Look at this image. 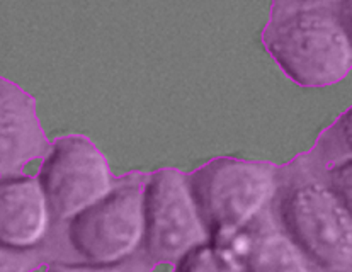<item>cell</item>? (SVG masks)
Here are the masks:
<instances>
[{"label":"cell","instance_id":"3957f363","mask_svg":"<svg viewBox=\"0 0 352 272\" xmlns=\"http://www.w3.org/2000/svg\"><path fill=\"white\" fill-rule=\"evenodd\" d=\"M283 230L323 272H352V207L317 181L291 184L279 204Z\"/></svg>","mask_w":352,"mask_h":272},{"label":"cell","instance_id":"8992f818","mask_svg":"<svg viewBox=\"0 0 352 272\" xmlns=\"http://www.w3.org/2000/svg\"><path fill=\"white\" fill-rule=\"evenodd\" d=\"M36 179L55 223H67L106 198L118 182L106 155L82 135L55 139Z\"/></svg>","mask_w":352,"mask_h":272},{"label":"cell","instance_id":"52a82bcc","mask_svg":"<svg viewBox=\"0 0 352 272\" xmlns=\"http://www.w3.org/2000/svg\"><path fill=\"white\" fill-rule=\"evenodd\" d=\"M50 146L36 113V99L0 77V177L23 174L31 162L45 159Z\"/></svg>","mask_w":352,"mask_h":272},{"label":"cell","instance_id":"30bf717a","mask_svg":"<svg viewBox=\"0 0 352 272\" xmlns=\"http://www.w3.org/2000/svg\"><path fill=\"white\" fill-rule=\"evenodd\" d=\"M352 111L351 107L340 117H337L332 126L327 128L318 136V141L308 157H314L318 163L327 169H333L346 162H352Z\"/></svg>","mask_w":352,"mask_h":272},{"label":"cell","instance_id":"8fae6325","mask_svg":"<svg viewBox=\"0 0 352 272\" xmlns=\"http://www.w3.org/2000/svg\"><path fill=\"white\" fill-rule=\"evenodd\" d=\"M174 272H245L242 260L223 245L203 243L175 262Z\"/></svg>","mask_w":352,"mask_h":272},{"label":"cell","instance_id":"7c38bea8","mask_svg":"<svg viewBox=\"0 0 352 272\" xmlns=\"http://www.w3.org/2000/svg\"><path fill=\"white\" fill-rule=\"evenodd\" d=\"M153 264L145 256L143 249L128 259L113 264H67L52 262L46 272H153Z\"/></svg>","mask_w":352,"mask_h":272},{"label":"cell","instance_id":"7a4b0ae2","mask_svg":"<svg viewBox=\"0 0 352 272\" xmlns=\"http://www.w3.org/2000/svg\"><path fill=\"white\" fill-rule=\"evenodd\" d=\"M278 172L271 162L220 157L189 175L211 242L220 245L269 209L279 191Z\"/></svg>","mask_w":352,"mask_h":272},{"label":"cell","instance_id":"ba28073f","mask_svg":"<svg viewBox=\"0 0 352 272\" xmlns=\"http://www.w3.org/2000/svg\"><path fill=\"white\" fill-rule=\"evenodd\" d=\"M53 216L41 184L26 174L0 177V245L34 250L46 245Z\"/></svg>","mask_w":352,"mask_h":272},{"label":"cell","instance_id":"5bb4252c","mask_svg":"<svg viewBox=\"0 0 352 272\" xmlns=\"http://www.w3.org/2000/svg\"><path fill=\"white\" fill-rule=\"evenodd\" d=\"M329 188L352 207V162H346L329 170Z\"/></svg>","mask_w":352,"mask_h":272},{"label":"cell","instance_id":"277c9868","mask_svg":"<svg viewBox=\"0 0 352 272\" xmlns=\"http://www.w3.org/2000/svg\"><path fill=\"white\" fill-rule=\"evenodd\" d=\"M145 182L135 174L118 179L106 198L67 221L68 242L85 262H120L143 249Z\"/></svg>","mask_w":352,"mask_h":272},{"label":"cell","instance_id":"6da1fadb","mask_svg":"<svg viewBox=\"0 0 352 272\" xmlns=\"http://www.w3.org/2000/svg\"><path fill=\"white\" fill-rule=\"evenodd\" d=\"M262 45L294 84H339L352 68L351 0L271 5Z\"/></svg>","mask_w":352,"mask_h":272},{"label":"cell","instance_id":"5b68a950","mask_svg":"<svg viewBox=\"0 0 352 272\" xmlns=\"http://www.w3.org/2000/svg\"><path fill=\"white\" fill-rule=\"evenodd\" d=\"M208 242L211 234L197 207L189 175L164 169L146 177L143 252L150 262L175 264Z\"/></svg>","mask_w":352,"mask_h":272},{"label":"cell","instance_id":"9a60e30c","mask_svg":"<svg viewBox=\"0 0 352 272\" xmlns=\"http://www.w3.org/2000/svg\"><path fill=\"white\" fill-rule=\"evenodd\" d=\"M337 0H272L271 5H315V3H330Z\"/></svg>","mask_w":352,"mask_h":272},{"label":"cell","instance_id":"9c48e42d","mask_svg":"<svg viewBox=\"0 0 352 272\" xmlns=\"http://www.w3.org/2000/svg\"><path fill=\"white\" fill-rule=\"evenodd\" d=\"M250 243L243 253L245 272H317L318 267L265 209L247 227Z\"/></svg>","mask_w":352,"mask_h":272},{"label":"cell","instance_id":"4fadbf2b","mask_svg":"<svg viewBox=\"0 0 352 272\" xmlns=\"http://www.w3.org/2000/svg\"><path fill=\"white\" fill-rule=\"evenodd\" d=\"M50 259H52V253L45 249V245L34 250H23V252L0 245V272H32L41 264L50 262Z\"/></svg>","mask_w":352,"mask_h":272}]
</instances>
